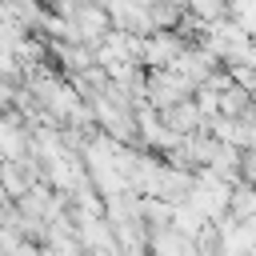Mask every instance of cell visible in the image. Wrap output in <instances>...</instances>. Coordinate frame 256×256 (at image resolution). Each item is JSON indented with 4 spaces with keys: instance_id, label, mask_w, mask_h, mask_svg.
Here are the masks:
<instances>
[{
    "instance_id": "obj_1",
    "label": "cell",
    "mask_w": 256,
    "mask_h": 256,
    "mask_svg": "<svg viewBox=\"0 0 256 256\" xmlns=\"http://www.w3.org/2000/svg\"><path fill=\"white\" fill-rule=\"evenodd\" d=\"M192 4V12L200 16V20H216L220 12H224V0H188Z\"/></svg>"
}]
</instances>
